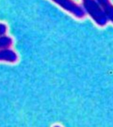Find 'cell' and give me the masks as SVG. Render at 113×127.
I'll use <instances>...</instances> for the list:
<instances>
[{
	"label": "cell",
	"instance_id": "cell-4",
	"mask_svg": "<svg viewBox=\"0 0 113 127\" xmlns=\"http://www.w3.org/2000/svg\"><path fill=\"white\" fill-rule=\"evenodd\" d=\"M0 61L15 63L18 61V56L13 50L8 49L2 50L0 51Z\"/></svg>",
	"mask_w": 113,
	"mask_h": 127
},
{
	"label": "cell",
	"instance_id": "cell-3",
	"mask_svg": "<svg viewBox=\"0 0 113 127\" xmlns=\"http://www.w3.org/2000/svg\"><path fill=\"white\" fill-rule=\"evenodd\" d=\"M102 8L109 21L113 24V4L111 0H96Z\"/></svg>",
	"mask_w": 113,
	"mask_h": 127
},
{
	"label": "cell",
	"instance_id": "cell-7",
	"mask_svg": "<svg viewBox=\"0 0 113 127\" xmlns=\"http://www.w3.org/2000/svg\"><path fill=\"white\" fill-rule=\"evenodd\" d=\"M53 127H61V126H59V125H55V126H54Z\"/></svg>",
	"mask_w": 113,
	"mask_h": 127
},
{
	"label": "cell",
	"instance_id": "cell-6",
	"mask_svg": "<svg viewBox=\"0 0 113 127\" xmlns=\"http://www.w3.org/2000/svg\"><path fill=\"white\" fill-rule=\"evenodd\" d=\"M7 26L6 25L2 23H0V35H4L6 33Z\"/></svg>",
	"mask_w": 113,
	"mask_h": 127
},
{
	"label": "cell",
	"instance_id": "cell-2",
	"mask_svg": "<svg viewBox=\"0 0 113 127\" xmlns=\"http://www.w3.org/2000/svg\"><path fill=\"white\" fill-rule=\"evenodd\" d=\"M53 2L62 7L64 10L71 13L75 18L83 19L86 15V12L83 7L76 3L73 0H51Z\"/></svg>",
	"mask_w": 113,
	"mask_h": 127
},
{
	"label": "cell",
	"instance_id": "cell-1",
	"mask_svg": "<svg viewBox=\"0 0 113 127\" xmlns=\"http://www.w3.org/2000/svg\"><path fill=\"white\" fill-rule=\"evenodd\" d=\"M83 8L86 13L90 15L96 24L104 27L108 22V19L104 11L96 0H82Z\"/></svg>",
	"mask_w": 113,
	"mask_h": 127
},
{
	"label": "cell",
	"instance_id": "cell-5",
	"mask_svg": "<svg viewBox=\"0 0 113 127\" xmlns=\"http://www.w3.org/2000/svg\"><path fill=\"white\" fill-rule=\"evenodd\" d=\"M12 39L8 36H0V50H6L12 45Z\"/></svg>",
	"mask_w": 113,
	"mask_h": 127
}]
</instances>
